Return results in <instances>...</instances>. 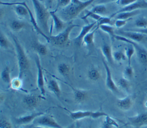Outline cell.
<instances>
[{"label":"cell","instance_id":"10","mask_svg":"<svg viewBox=\"0 0 147 128\" xmlns=\"http://www.w3.org/2000/svg\"><path fill=\"white\" fill-rule=\"evenodd\" d=\"M127 120L129 125H131L134 128H140L147 125V112L127 117Z\"/></svg>","mask_w":147,"mask_h":128},{"label":"cell","instance_id":"21","mask_svg":"<svg viewBox=\"0 0 147 128\" xmlns=\"http://www.w3.org/2000/svg\"><path fill=\"white\" fill-rule=\"evenodd\" d=\"M47 88L48 90L57 97H60L61 94V90L58 82L54 79H51L47 83Z\"/></svg>","mask_w":147,"mask_h":128},{"label":"cell","instance_id":"25","mask_svg":"<svg viewBox=\"0 0 147 128\" xmlns=\"http://www.w3.org/2000/svg\"><path fill=\"white\" fill-rule=\"evenodd\" d=\"M98 27H96L94 30L90 31L88 33L86 34V36L84 37L83 40V44L85 45L87 47L92 46L94 45V34L96 30L98 29Z\"/></svg>","mask_w":147,"mask_h":128},{"label":"cell","instance_id":"29","mask_svg":"<svg viewBox=\"0 0 147 128\" xmlns=\"http://www.w3.org/2000/svg\"><path fill=\"white\" fill-rule=\"evenodd\" d=\"M25 26L26 25L24 22L18 20H12L10 23V27L13 32H18L25 28Z\"/></svg>","mask_w":147,"mask_h":128},{"label":"cell","instance_id":"45","mask_svg":"<svg viewBox=\"0 0 147 128\" xmlns=\"http://www.w3.org/2000/svg\"><path fill=\"white\" fill-rule=\"evenodd\" d=\"M119 0H100L98 3V4H105L112 2H117Z\"/></svg>","mask_w":147,"mask_h":128},{"label":"cell","instance_id":"30","mask_svg":"<svg viewBox=\"0 0 147 128\" xmlns=\"http://www.w3.org/2000/svg\"><path fill=\"white\" fill-rule=\"evenodd\" d=\"M118 86L121 87L123 90H124L126 92H129L130 90V83L129 82V80L125 78L124 77H121L118 81Z\"/></svg>","mask_w":147,"mask_h":128},{"label":"cell","instance_id":"16","mask_svg":"<svg viewBox=\"0 0 147 128\" xmlns=\"http://www.w3.org/2000/svg\"><path fill=\"white\" fill-rule=\"evenodd\" d=\"M51 17L53 20V28L57 34L62 32L64 30V28L65 27V22L58 15L56 14L55 11H50Z\"/></svg>","mask_w":147,"mask_h":128},{"label":"cell","instance_id":"18","mask_svg":"<svg viewBox=\"0 0 147 128\" xmlns=\"http://www.w3.org/2000/svg\"><path fill=\"white\" fill-rule=\"evenodd\" d=\"M133 99L130 95L118 99L117 100V105L119 108L123 111H128L133 106Z\"/></svg>","mask_w":147,"mask_h":128},{"label":"cell","instance_id":"7","mask_svg":"<svg viewBox=\"0 0 147 128\" xmlns=\"http://www.w3.org/2000/svg\"><path fill=\"white\" fill-rule=\"evenodd\" d=\"M35 126H41L51 128H63L51 115L42 114L37 117L33 122Z\"/></svg>","mask_w":147,"mask_h":128},{"label":"cell","instance_id":"26","mask_svg":"<svg viewBox=\"0 0 147 128\" xmlns=\"http://www.w3.org/2000/svg\"><path fill=\"white\" fill-rule=\"evenodd\" d=\"M1 80L6 85L10 86L11 81V78L10 76V68L8 67H5L1 73Z\"/></svg>","mask_w":147,"mask_h":128},{"label":"cell","instance_id":"39","mask_svg":"<svg viewBox=\"0 0 147 128\" xmlns=\"http://www.w3.org/2000/svg\"><path fill=\"white\" fill-rule=\"evenodd\" d=\"M111 17H105L102 16V18L96 22V25L98 28H99L102 25H111Z\"/></svg>","mask_w":147,"mask_h":128},{"label":"cell","instance_id":"44","mask_svg":"<svg viewBox=\"0 0 147 128\" xmlns=\"http://www.w3.org/2000/svg\"><path fill=\"white\" fill-rule=\"evenodd\" d=\"M131 30H133L135 32H140L142 34H144L145 35H147V28H142V29H131Z\"/></svg>","mask_w":147,"mask_h":128},{"label":"cell","instance_id":"35","mask_svg":"<svg viewBox=\"0 0 147 128\" xmlns=\"http://www.w3.org/2000/svg\"><path fill=\"white\" fill-rule=\"evenodd\" d=\"M113 60L117 62H119L121 61H125L127 59L125 53L120 51H114L113 52Z\"/></svg>","mask_w":147,"mask_h":128},{"label":"cell","instance_id":"38","mask_svg":"<svg viewBox=\"0 0 147 128\" xmlns=\"http://www.w3.org/2000/svg\"><path fill=\"white\" fill-rule=\"evenodd\" d=\"M102 15H99V14H96V13H94L92 11H91L90 10H88L87 13L86 14V15L84 16H83L82 18L83 19V20H85L88 17H90L93 20H95V21L96 22H98L101 18H102Z\"/></svg>","mask_w":147,"mask_h":128},{"label":"cell","instance_id":"9","mask_svg":"<svg viewBox=\"0 0 147 128\" xmlns=\"http://www.w3.org/2000/svg\"><path fill=\"white\" fill-rule=\"evenodd\" d=\"M103 64L104 66V68L105 69L106 71V80H105V85L106 87L111 92L114 93L118 94L119 92V90L118 88V87L117 86V84L115 83L111 74V71L107 64L106 63V61L103 60Z\"/></svg>","mask_w":147,"mask_h":128},{"label":"cell","instance_id":"20","mask_svg":"<svg viewBox=\"0 0 147 128\" xmlns=\"http://www.w3.org/2000/svg\"><path fill=\"white\" fill-rule=\"evenodd\" d=\"M32 47L38 55L45 56L47 54L48 49L47 46L45 44L40 42L37 39L33 41L32 44Z\"/></svg>","mask_w":147,"mask_h":128},{"label":"cell","instance_id":"43","mask_svg":"<svg viewBox=\"0 0 147 128\" xmlns=\"http://www.w3.org/2000/svg\"><path fill=\"white\" fill-rule=\"evenodd\" d=\"M0 128H12L11 124L7 119H1L0 122Z\"/></svg>","mask_w":147,"mask_h":128},{"label":"cell","instance_id":"48","mask_svg":"<svg viewBox=\"0 0 147 128\" xmlns=\"http://www.w3.org/2000/svg\"><path fill=\"white\" fill-rule=\"evenodd\" d=\"M65 128H74V124H72L71 125H69V126L65 127Z\"/></svg>","mask_w":147,"mask_h":128},{"label":"cell","instance_id":"4","mask_svg":"<svg viewBox=\"0 0 147 128\" xmlns=\"http://www.w3.org/2000/svg\"><path fill=\"white\" fill-rule=\"evenodd\" d=\"M78 26H80L74 24H70L62 32L55 35H51L49 36L50 42H51L54 45L59 46H68L70 44L69 35L71 31L75 28Z\"/></svg>","mask_w":147,"mask_h":128},{"label":"cell","instance_id":"42","mask_svg":"<svg viewBox=\"0 0 147 128\" xmlns=\"http://www.w3.org/2000/svg\"><path fill=\"white\" fill-rule=\"evenodd\" d=\"M137 0H119L117 2V3L121 6L123 7H126L127 6H129L135 2H136Z\"/></svg>","mask_w":147,"mask_h":128},{"label":"cell","instance_id":"22","mask_svg":"<svg viewBox=\"0 0 147 128\" xmlns=\"http://www.w3.org/2000/svg\"><path fill=\"white\" fill-rule=\"evenodd\" d=\"M140 10H136L134 11H123L120 12L115 14H112L111 17H114L116 20L117 19H121V20H127V19H131L133 17L140 14Z\"/></svg>","mask_w":147,"mask_h":128},{"label":"cell","instance_id":"12","mask_svg":"<svg viewBox=\"0 0 147 128\" xmlns=\"http://www.w3.org/2000/svg\"><path fill=\"white\" fill-rule=\"evenodd\" d=\"M96 24V22L94 21L93 22L88 24L82 27L81 30H80L79 34L73 39L74 42L76 46H78V47L80 46V45L83 44V40L84 37L86 36V34L87 33H88L91 31V29Z\"/></svg>","mask_w":147,"mask_h":128},{"label":"cell","instance_id":"13","mask_svg":"<svg viewBox=\"0 0 147 128\" xmlns=\"http://www.w3.org/2000/svg\"><path fill=\"white\" fill-rule=\"evenodd\" d=\"M118 35L123 36L128 39H130L135 42L145 41L146 35L140 32H135L133 30H121L116 33Z\"/></svg>","mask_w":147,"mask_h":128},{"label":"cell","instance_id":"6","mask_svg":"<svg viewBox=\"0 0 147 128\" xmlns=\"http://www.w3.org/2000/svg\"><path fill=\"white\" fill-rule=\"evenodd\" d=\"M114 38L118 41L126 42L128 44H131L134 47L138 59L139 61L143 65H147V50L145 48L140 46L137 43V42L132 41L117 34H115Z\"/></svg>","mask_w":147,"mask_h":128},{"label":"cell","instance_id":"24","mask_svg":"<svg viewBox=\"0 0 147 128\" xmlns=\"http://www.w3.org/2000/svg\"><path fill=\"white\" fill-rule=\"evenodd\" d=\"M57 70L60 75L63 77H66L70 73L71 67L68 64L62 62L57 65Z\"/></svg>","mask_w":147,"mask_h":128},{"label":"cell","instance_id":"8","mask_svg":"<svg viewBox=\"0 0 147 128\" xmlns=\"http://www.w3.org/2000/svg\"><path fill=\"white\" fill-rule=\"evenodd\" d=\"M34 61L37 69V86L40 94L42 96L45 95V81L44 76L43 72L42 67L41 64L40 59L39 55L36 54L34 56Z\"/></svg>","mask_w":147,"mask_h":128},{"label":"cell","instance_id":"34","mask_svg":"<svg viewBox=\"0 0 147 128\" xmlns=\"http://www.w3.org/2000/svg\"><path fill=\"white\" fill-rule=\"evenodd\" d=\"M90 11L94 13L102 15L106 12L107 8L104 4H98L93 6Z\"/></svg>","mask_w":147,"mask_h":128},{"label":"cell","instance_id":"11","mask_svg":"<svg viewBox=\"0 0 147 128\" xmlns=\"http://www.w3.org/2000/svg\"><path fill=\"white\" fill-rule=\"evenodd\" d=\"M44 96L37 95L34 94H29L25 96L23 98V102L24 104L29 109H33L36 108L40 102V101L44 99Z\"/></svg>","mask_w":147,"mask_h":128},{"label":"cell","instance_id":"2","mask_svg":"<svg viewBox=\"0 0 147 128\" xmlns=\"http://www.w3.org/2000/svg\"><path fill=\"white\" fill-rule=\"evenodd\" d=\"M11 36L14 44L15 51L16 54V58L18 69V76L22 79L24 75L29 68V59L17 37L13 34H11Z\"/></svg>","mask_w":147,"mask_h":128},{"label":"cell","instance_id":"28","mask_svg":"<svg viewBox=\"0 0 147 128\" xmlns=\"http://www.w3.org/2000/svg\"><path fill=\"white\" fill-rule=\"evenodd\" d=\"M10 87L15 90H21V91H25L22 89L23 87V81L22 79L20 77H16L11 79Z\"/></svg>","mask_w":147,"mask_h":128},{"label":"cell","instance_id":"46","mask_svg":"<svg viewBox=\"0 0 147 128\" xmlns=\"http://www.w3.org/2000/svg\"><path fill=\"white\" fill-rule=\"evenodd\" d=\"M53 1L54 0H46V3L47 4V5L51 6Z\"/></svg>","mask_w":147,"mask_h":128},{"label":"cell","instance_id":"49","mask_svg":"<svg viewBox=\"0 0 147 128\" xmlns=\"http://www.w3.org/2000/svg\"><path fill=\"white\" fill-rule=\"evenodd\" d=\"M145 41L147 42V35H146V37H145Z\"/></svg>","mask_w":147,"mask_h":128},{"label":"cell","instance_id":"33","mask_svg":"<svg viewBox=\"0 0 147 128\" xmlns=\"http://www.w3.org/2000/svg\"><path fill=\"white\" fill-rule=\"evenodd\" d=\"M135 52L134 47L131 44H129V45L125 48V53L127 60L128 65H131V59Z\"/></svg>","mask_w":147,"mask_h":128},{"label":"cell","instance_id":"50","mask_svg":"<svg viewBox=\"0 0 147 128\" xmlns=\"http://www.w3.org/2000/svg\"><path fill=\"white\" fill-rule=\"evenodd\" d=\"M44 1V0H40V1Z\"/></svg>","mask_w":147,"mask_h":128},{"label":"cell","instance_id":"19","mask_svg":"<svg viewBox=\"0 0 147 128\" xmlns=\"http://www.w3.org/2000/svg\"><path fill=\"white\" fill-rule=\"evenodd\" d=\"M102 55L105 59V60L109 64L113 63V51L111 45L108 44H104L101 46L100 48Z\"/></svg>","mask_w":147,"mask_h":128},{"label":"cell","instance_id":"37","mask_svg":"<svg viewBox=\"0 0 147 128\" xmlns=\"http://www.w3.org/2000/svg\"><path fill=\"white\" fill-rule=\"evenodd\" d=\"M123 77L128 80L131 79L133 76V74H134V71H133V69L131 67V65H128L126 66L124 70H123Z\"/></svg>","mask_w":147,"mask_h":128},{"label":"cell","instance_id":"47","mask_svg":"<svg viewBox=\"0 0 147 128\" xmlns=\"http://www.w3.org/2000/svg\"><path fill=\"white\" fill-rule=\"evenodd\" d=\"M32 128H51V127H44V126H34Z\"/></svg>","mask_w":147,"mask_h":128},{"label":"cell","instance_id":"23","mask_svg":"<svg viewBox=\"0 0 147 128\" xmlns=\"http://www.w3.org/2000/svg\"><path fill=\"white\" fill-rule=\"evenodd\" d=\"M118 127L119 125L115 119L109 115L105 117L102 128H118Z\"/></svg>","mask_w":147,"mask_h":128},{"label":"cell","instance_id":"31","mask_svg":"<svg viewBox=\"0 0 147 128\" xmlns=\"http://www.w3.org/2000/svg\"><path fill=\"white\" fill-rule=\"evenodd\" d=\"M100 30H102L105 33H107L111 38H114L115 36V32L114 28L111 25H102L99 27Z\"/></svg>","mask_w":147,"mask_h":128},{"label":"cell","instance_id":"1","mask_svg":"<svg viewBox=\"0 0 147 128\" xmlns=\"http://www.w3.org/2000/svg\"><path fill=\"white\" fill-rule=\"evenodd\" d=\"M96 0H72L70 4L62 8L59 13V16L65 22H68L75 18L84 9Z\"/></svg>","mask_w":147,"mask_h":128},{"label":"cell","instance_id":"15","mask_svg":"<svg viewBox=\"0 0 147 128\" xmlns=\"http://www.w3.org/2000/svg\"><path fill=\"white\" fill-rule=\"evenodd\" d=\"M140 9H147V1L145 0H137L134 3L127 6L126 7H123L116 12H115L113 14H115L120 12L123 11H134L136 10H139Z\"/></svg>","mask_w":147,"mask_h":128},{"label":"cell","instance_id":"17","mask_svg":"<svg viewBox=\"0 0 147 128\" xmlns=\"http://www.w3.org/2000/svg\"><path fill=\"white\" fill-rule=\"evenodd\" d=\"M67 85H68L72 89L73 93H74V99L75 101L78 103H82L84 101H85L88 96V91L87 90H81V89H78L71 85L68 84L67 83H65Z\"/></svg>","mask_w":147,"mask_h":128},{"label":"cell","instance_id":"14","mask_svg":"<svg viewBox=\"0 0 147 128\" xmlns=\"http://www.w3.org/2000/svg\"><path fill=\"white\" fill-rule=\"evenodd\" d=\"M44 114L42 112H37V113H33L32 114L23 115L18 117H16L14 119L15 122L17 125H24L29 124L31 122H33V121L38 117Z\"/></svg>","mask_w":147,"mask_h":128},{"label":"cell","instance_id":"41","mask_svg":"<svg viewBox=\"0 0 147 128\" xmlns=\"http://www.w3.org/2000/svg\"><path fill=\"white\" fill-rule=\"evenodd\" d=\"M130 19L127 20H121V19H117L115 20L114 25L117 28H120L123 26H124L127 22L128 21H129Z\"/></svg>","mask_w":147,"mask_h":128},{"label":"cell","instance_id":"27","mask_svg":"<svg viewBox=\"0 0 147 128\" xmlns=\"http://www.w3.org/2000/svg\"><path fill=\"white\" fill-rule=\"evenodd\" d=\"M87 77L91 81L96 82L101 77V73L98 68H92L87 72Z\"/></svg>","mask_w":147,"mask_h":128},{"label":"cell","instance_id":"5","mask_svg":"<svg viewBox=\"0 0 147 128\" xmlns=\"http://www.w3.org/2000/svg\"><path fill=\"white\" fill-rule=\"evenodd\" d=\"M64 110L68 112L69 117L71 119H72L74 121L80 120L85 118H92L93 119H97L100 117H105L108 114L103 111H83V110H79V111H69L68 109L62 107Z\"/></svg>","mask_w":147,"mask_h":128},{"label":"cell","instance_id":"32","mask_svg":"<svg viewBox=\"0 0 147 128\" xmlns=\"http://www.w3.org/2000/svg\"><path fill=\"white\" fill-rule=\"evenodd\" d=\"M0 46L1 48L4 49H9L11 46L7 37L2 32H1L0 34Z\"/></svg>","mask_w":147,"mask_h":128},{"label":"cell","instance_id":"36","mask_svg":"<svg viewBox=\"0 0 147 128\" xmlns=\"http://www.w3.org/2000/svg\"><path fill=\"white\" fill-rule=\"evenodd\" d=\"M135 25L140 29L146 28L147 26V19L144 17H140L135 21Z\"/></svg>","mask_w":147,"mask_h":128},{"label":"cell","instance_id":"3","mask_svg":"<svg viewBox=\"0 0 147 128\" xmlns=\"http://www.w3.org/2000/svg\"><path fill=\"white\" fill-rule=\"evenodd\" d=\"M31 1L34 10L35 18L38 26L45 34L49 33L48 21L51 17L50 11L41 2L40 0Z\"/></svg>","mask_w":147,"mask_h":128},{"label":"cell","instance_id":"40","mask_svg":"<svg viewBox=\"0 0 147 128\" xmlns=\"http://www.w3.org/2000/svg\"><path fill=\"white\" fill-rule=\"evenodd\" d=\"M72 0H57V6H56V9L55 10L56 12L57 10V9L60 7L64 8L68 6Z\"/></svg>","mask_w":147,"mask_h":128}]
</instances>
